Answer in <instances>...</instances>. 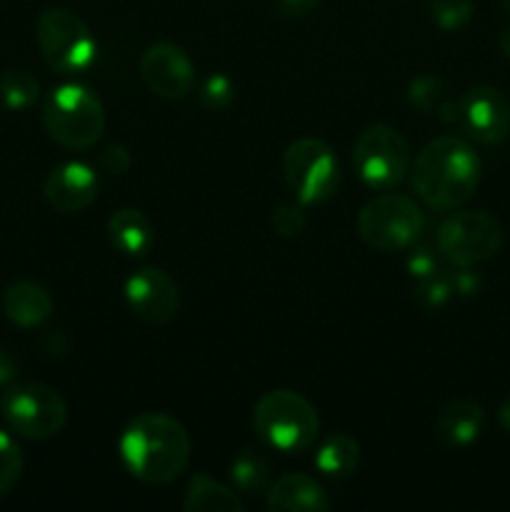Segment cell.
I'll return each mask as SVG.
<instances>
[{
	"instance_id": "obj_28",
	"label": "cell",
	"mask_w": 510,
	"mask_h": 512,
	"mask_svg": "<svg viewBox=\"0 0 510 512\" xmlns=\"http://www.w3.org/2000/svg\"><path fill=\"white\" fill-rule=\"evenodd\" d=\"M300 200L298 203H278L273 210V230L280 235V238H293V235L303 233L305 228V213L300 208Z\"/></svg>"
},
{
	"instance_id": "obj_2",
	"label": "cell",
	"mask_w": 510,
	"mask_h": 512,
	"mask_svg": "<svg viewBox=\"0 0 510 512\" xmlns=\"http://www.w3.org/2000/svg\"><path fill=\"white\" fill-rule=\"evenodd\" d=\"M480 183V158L465 140L440 135L415 158L413 188L435 210H455L468 203Z\"/></svg>"
},
{
	"instance_id": "obj_34",
	"label": "cell",
	"mask_w": 510,
	"mask_h": 512,
	"mask_svg": "<svg viewBox=\"0 0 510 512\" xmlns=\"http://www.w3.org/2000/svg\"><path fill=\"white\" fill-rule=\"evenodd\" d=\"M498 45H500V50H503V53L510 58V23L503 25V30H500Z\"/></svg>"
},
{
	"instance_id": "obj_9",
	"label": "cell",
	"mask_w": 510,
	"mask_h": 512,
	"mask_svg": "<svg viewBox=\"0 0 510 512\" xmlns=\"http://www.w3.org/2000/svg\"><path fill=\"white\" fill-rule=\"evenodd\" d=\"M505 230L485 210H460L438 228V250L455 268L485 263L503 248Z\"/></svg>"
},
{
	"instance_id": "obj_23",
	"label": "cell",
	"mask_w": 510,
	"mask_h": 512,
	"mask_svg": "<svg viewBox=\"0 0 510 512\" xmlns=\"http://www.w3.org/2000/svg\"><path fill=\"white\" fill-rule=\"evenodd\" d=\"M40 85L28 70H8L0 75V100L10 110H25L38 100Z\"/></svg>"
},
{
	"instance_id": "obj_27",
	"label": "cell",
	"mask_w": 510,
	"mask_h": 512,
	"mask_svg": "<svg viewBox=\"0 0 510 512\" xmlns=\"http://www.w3.org/2000/svg\"><path fill=\"white\" fill-rule=\"evenodd\" d=\"M198 98L208 110H225L235 100V88L225 75H210L200 85Z\"/></svg>"
},
{
	"instance_id": "obj_18",
	"label": "cell",
	"mask_w": 510,
	"mask_h": 512,
	"mask_svg": "<svg viewBox=\"0 0 510 512\" xmlns=\"http://www.w3.org/2000/svg\"><path fill=\"white\" fill-rule=\"evenodd\" d=\"M108 238L118 253L140 258L148 253L155 243V230L145 213L135 208H123L110 215L108 220Z\"/></svg>"
},
{
	"instance_id": "obj_24",
	"label": "cell",
	"mask_w": 510,
	"mask_h": 512,
	"mask_svg": "<svg viewBox=\"0 0 510 512\" xmlns=\"http://www.w3.org/2000/svg\"><path fill=\"white\" fill-rule=\"evenodd\" d=\"M25 460L20 445L10 438L8 433L0 430V498L8 495L15 485L20 483V475H23Z\"/></svg>"
},
{
	"instance_id": "obj_6",
	"label": "cell",
	"mask_w": 510,
	"mask_h": 512,
	"mask_svg": "<svg viewBox=\"0 0 510 512\" xmlns=\"http://www.w3.org/2000/svg\"><path fill=\"white\" fill-rule=\"evenodd\" d=\"M0 413L13 433L28 440L55 438L68 423V405L43 383H15L0 398Z\"/></svg>"
},
{
	"instance_id": "obj_16",
	"label": "cell",
	"mask_w": 510,
	"mask_h": 512,
	"mask_svg": "<svg viewBox=\"0 0 510 512\" xmlns=\"http://www.w3.org/2000/svg\"><path fill=\"white\" fill-rule=\"evenodd\" d=\"M0 305H3L5 318L18 328H38L53 313L50 293L33 280H18V283L8 285L3 290Z\"/></svg>"
},
{
	"instance_id": "obj_17",
	"label": "cell",
	"mask_w": 510,
	"mask_h": 512,
	"mask_svg": "<svg viewBox=\"0 0 510 512\" xmlns=\"http://www.w3.org/2000/svg\"><path fill=\"white\" fill-rule=\"evenodd\" d=\"M485 428V410L475 400H453L435 418V435L445 445H470Z\"/></svg>"
},
{
	"instance_id": "obj_29",
	"label": "cell",
	"mask_w": 510,
	"mask_h": 512,
	"mask_svg": "<svg viewBox=\"0 0 510 512\" xmlns=\"http://www.w3.org/2000/svg\"><path fill=\"white\" fill-rule=\"evenodd\" d=\"M408 270L415 278H425V275L443 270L440 268V250L430 248V245H410Z\"/></svg>"
},
{
	"instance_id": "obj_25",
	"label": "cell",
	"mask_w": 510,
	"mask_h": 512,
	"mask_svg": "<svg viewBox=\"0 0 510 512\" xmlns=\"http://www.w3.org/2000/svg\"><path fill=\"white\" fill-rule=\"evenodd\" d=\"M455 293V278L445 275V270H438L433 275H425V278H418V285H415V300L423 308L433 310L440 308L450 295Z\"/></svg>"
},
{
	"instance_id": "obj_22",
	"label": "cell",
	"mask_w": 510,
	"mask_h": 512,
	"mask_svg": "<svg viewBox=\"0 0 510 512\" xmlns=\"http://www.w3.org/2000/svg\"><path fill=\"white\" fill-rule=\"evenodd\" d=\"M230 475H233L235 488L243 495H260L268 493L270 483V465L260 450L245 448L235 455L233 465H230Z\"/></svg>"
},
{
	"instance_id": "obj_11",
	"label": "cell",
	"mask_w": 510,
	"mask_h": 512,
	"mask_svg": "<svg viewBox=\"0 0 510 512\" xmlns=\"http://www.w3.org/2000/svg\"><path fill=\"white\" fill-rule=\"evenodd\" d=\"M140 78L158 98L183 100L195 85V65L178 45L155 43L140 58Z\"/></svg>"
},
{
	"instance_id": "obj_26",
	"label": "cell",
	"mask_w": 510,
	"mask_h": 512,
	"mask_svg": "<svg viewBox=\"0 0 510 512\" xmlns=\"http://www.w3.org/2000/svg\"><path fill=\"white\" fill-rule=\"evenodd\" d=\"M430 10H433V20L438 23V28L458 30L473 18L475 5L473 0H433Z\"/></svg>"
},
{
	"instance_id": "obj_4",
	"label": "cell",
	"mask_w": 510,
	"mask_h": 512,
	"mask_svg": "<svg viewBox=\"0 0 510 512\" xmlns=\"http://www.w3.org/2000/svg\"><path fill=\"white\" fill-rule=\"evenodd\" d=\"M253 428L268 448L303 453L318 438V413L293 390H270L255 403Z\"/></svg>"
},
{
	"instance_id": "obj_35",
	"label": "cell",
	"mask_w": 510,
	"mask_h": 512,
	"mask_svg": "<svg viewBox=\"0 0 510 512\" xmlns=\"http://www.w3.org/2000/svg\"><path fill=\"white\" fill-rule=\"evenodd\" d=\"M500 423H503V428L510 430V395L505 398V403L500 405Z\"/></svg>"
},
{
	"instance_id": "obj_30",
	"label": "cell",
	"mask_w": 510,
	"mask_h": 512,
	"mask_svg": "<svg viewBox=\"0 0 510 512\" xmlns=\"http://www.w3.org/2000/svg\"><path fill=\"white\" fill-rule=\"evenodd\" d=\"M98 165L110 175H123L125 170L130 168V153L123 148V145H110L100 153Z\"/></svg>"
},
{
	"instance_id": "obj_21",
	"label": "cell",
	"mask_w": 510,
	"mask_h": 512,
	"mask_svg": "<svg viewBox=\"0 0 510 512\" xmlns=\"http://www.w3.org/2000/svg\"><path fill=\"white\" fill-rule=\"evenodd\" d=\"M360 460L358 440L345 433H333L315 450V468L328 478H348Z\"/></svg>"
},
{
	"instance_id": "obj_10",
	"label": "cell",
	"mask_w": 510,
	"mask_h": 512,
	"mask_svg": "<svg viewBox=\"0 0 510 512\" xmlns=\"http://www.w3.org/2000/svg\"><path fill=\"white\" fill-rule=\"evenodd\" d=\"M353 163L365 185L375 190H390L410 170V145L390 125H368L355 138Z\"/></svg>"
},
{
	"instance_id": "obj_31",
	"label": "cell",
	"mask_w": 510,
	"mask_h": 512,
	"mask_svg": "<svg viewBox=\"0 0 510 512\" xmlns=\"http://www.w3.org/2000/svg\"><path fill=\"white\" fill-rule=\"evenodd\" d=\"M275 13L280 18H288V20H300V18H308L315 8H318V0H270Z\"/></svg>"
},
{
	"instance_id": "obj_13",
	"label": "cell",
	"mask_w": 510,
	"mask_h": 512,
	"mask_svg": "<svg viewBox=\"0 0 510 512\" xmlns=\"http://www.w3.org/2000/svg\"><path fill=\"white\" fill-rule=\"evenodd\" d=\"M125 300L135 318L163 325L178 315L180 293L175 280L160 268H140L125 283Z\"/></svg>"
},
{
	"instance_id": "obj_19",
	"label": "cell",
	"mask_w": 510,
	"mask_h": 512,
	"mask_svg": "<svg viewBox=\"0 0 510 512\" xmlns=\"http://www.w3.org/2000/svg\"><path fill=\"white\" fill-rule=\"evenodd\" d=\"M183 510L188 512H245V503L233 488L223 485L210 475L190 478L185 490Z\"/></svg>"
},
{
	"instance_id": "obj_33",
	"label": "cell",
	"mask_w": 510,
	"mask_h": 512,
	"mask_svg": "<svg viewBox=\"0 0 510 512\" xmlns=\"http://www.w3.org/2000/svg\"><path fill=\"white\" fill-rule=\"evenodd\" d=\"M40 350H43V355H48V358H60V355L65 353L63 333H60V330H50V333L40 340Z\"/></svg>"
},
{
	"instance_id": "obj_8",
	"label": "cell",
	"mask_w": 510,
	"mask_h": 512,
	"mask_svg": "<svg viewBox=\"0 0 510 512\" xmlns=\"http://www.w3.org/2000/svg\"><path fill=\"white\" fill-rule=\"evenodd\" d=\"M283 175L288 188L303 205L325 203L340 183L338 158L320 138H300L283 155Z\"/></svg>"
},
{
	"instance_id": "obj_5",
	"label": "cell",
	"mask_w": 510,
	"mask_h": 512,
	"mask_svg": "<svg viewBox=\"0 0 510 512\" xmlns=\"http://www.w3.org/2000/svg\"><path fill=\"white\" fill-rule=\"evenodd\" d=\"M425 218L415 200L398 193L370 198L358 215V235L368 248L380 253H400L418 243Z\"/></svg>"
},
{
	"instance_id": "obj_32",
	"label": "cell",
	"mask_w": 510,
	"mask_h": 512,
	"mask_svg": "<svg viewBox=\"0 0 510 512\" xmlns=\"http://www.w3.org/2000/svg\"><path fill=\"white\" fill-rule=\"evenodd\" d=\"M18 370H20L18 358H15L10 350L0 348V388H3V385L13 383V380L18 378Z\"/></svg>"
},
{
	"instance_id": "obj_1",
	"label": "cell",
	"mask_w": 510,
	"mask_h": 512,
	"mask_svg": "<svg viewBox=\"0 0 510 512\" xmlns=\"http://www.w3.org/2000/svg\"><path fill=\"white\" fill-rule=\"evenodd\" d=\"M120 458L143 483H173L190 463L188 430L165 413L138 415L120 435Z\"/></svg>"
},
{
	"instance_id": "obj_20",
	"label": "cell",
	"mask_w": 510,
	"mask_h": 512,
	"mask_svg": "<svg viewBox=\"0 0 510 512\" xmlns=\"http://www.w3.org/2000/svg\"><path fill=\"white\" fill-rule=\"evenodd\" d=\"M410 105L425 115H438L440 120L458 123V103L450 95L448 83L438 75H418L408 83Z\"/></svg>"
},
{
	"instance_id": "obj_15",
	"label": "cell",
	"mask_w": 510,
	"mask_h": 512,
	"mask_svg": "<svg viewBox=\"0 0 510 512\" xmlns=\"http://www.w3.org/2000/svg\"><path fill=\"white\" fill-rule=\"evenodd\" d=\"M268 510H288V512H325L330 510L328 493L323 485L305 473L280 475L265 493Z\"/></svg>"
},
{
	"instance_id": "obj_14",
	"label": "cell",
	"mask_w": 510,
	"mask_h": 512,
	"mask_svg": "<svg viewBox=\"0 0 510 512\" xmlns=\"http://www.w3.org/2000/svg\"><path fill=\"white\" fill-rule=\"evenodd\" d=\"M98 175L85 163H63L45 178L43 195L58 213H80L98 198Z\"/></svg>"
},
{
	"instance_id": "obj_12",
	"label": "cell",
	"mask_w": 510,
	"mask_h": 512,
	"mask_svg": "<svg viewBox=\"0 0 510 512\" xmlns=\"http://www.w3.org/2000/svg\"><path fill=\"white\" fill-rule=\"evenodd\" d=\"M458 123L478 143H503L510 135V100L490 85L468 90L458 103Z\"/></svg>"
},
{
	"instance_id": "obj_7",
	"label": "cell",
	"mask_w": 510,
	"mask_h": 512,
	"mask_svg": "<svg viewBox=\"0 0 510 512\" xmlns=\"http://www.w3.org/2000/svg\"><path fill=\"white\" fill-rule=\"evenodd\" d=\"M40 55L58 73H80L95 58V38L88 23L68 8H45L35 23Z\"/></svg>"
},
{
	"instance_id": "obj_3",
	"label": "cell",
	"mask_w": 510,
	"mask_h": 512,
	"mask_svg": "<svg viewBox=\"0 0 510 512\" xmlns=\"http://www.w3.org/2000/svg\"><path fill=\"white\" fill-rule=\"evenodd\" d=\"M43 125L50 138L63 148L88 150L105 130L103 103L85 85H58L43 103Z\"/></svg>"
}]
</instances>
